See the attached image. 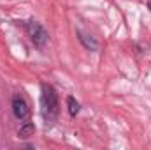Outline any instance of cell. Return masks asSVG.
Returning <instances> with one entry per match:
<instances>
[{
  "label": "cell",
  "instance_id": "7",
  "mask_svg": "<svg viewBox=\"0 0 151 150\" xmlns=\"http://www.w3.org/2000/svg\"><path fill=\"white\" fill-rule=\"evenodd\" d=\"M148 7H150V9H151V0H150V2H148Z\"/></svg>",
  "mask_w": 151,
  "mask_h": 150
},
{
  "label": "cell",
  "instance_id": "1",
  "mask_svg": "<svg viewBox=\"0 0 151 150\" xmlns=\"http://www.w3.org/2000/svg\"><path fill=\"white\" fill-rule=\"evenodd\" d=\"M40 103H42V111L46 120H55L58 115V94L51 85H42V95H40Z\"/></svg>",
  "mask_w": 151,
  "mask_h": 150
},
{
  "label": "cell",
  "instance_id": "2",
  "mask_svg": "<svg viewBox=\"0 0 151 150\" xmlns=\"http://www.w3.org/2000/svg\"><path fill=\"white\" fill-rule=\"evenodd\" d=\"M27 30H28V36H30V41L37 46V48H42L46 42H47V32L44 30V27L37 23V21H30L27 25Z\"/></svg>",
  "mask_w": 151,
  "mask_h": 150
},
{
  "label": "cell",
  "instance_id": "3",
  "mask_svg": "<svg viewBox=\"0 0 151 150\" xmlns=\"http://www.w3.org/2000/svg\"><path fill=\"white\" fill-rule=\"evenodd\" d=\"M28 111L30 110H28L27 101L21 95H14V99H12V113H14V117L19 118V120H23V118L28 117Z\"/></svg>",
  "mask_w": 151,
  "mask_h": 150
},
{
  "label": "cell",
  "instance_id": "5",
  "mask_svg": "<svg viewBox=\"0 0 151 150\" xmlns=\"http://www.w3.org/2000/svg\"><path fill=\"white\" fill-rule=\"evenodd\" d=\"M67 106H69V113H70L72 117H76V115L79 113V110H81L79 103L76 101L74 97H67Z\"/></svg>",
  "mask_w": 151,
  "mask_h": 150
},
{
  "label": "cell",
  "instance_id": "6",
  "mask_svg": "<svg viewBox=\"0 0 151 150\" xmlns=\"http://www.w3.org/2000/svg\"><path fill=\"white\" fill-rule=\"evenodd\" d=\"M79 39H81V42H83L88 50H97V48H99V44H97L93 39H91V37L88 39V36H84L83 32H79Z\"/></svg>",
  "mask_w": 151,
  "mask_h": 150
},
{
  "label": "cell",
  "instance_id": "4",
  "mask_svg": "<svg viewBox=\"0 0 151 150\" xmlns=\"http://www.w3.org/2000/svg\"><path fill=\"white\" fill-rule=\"evenodd\" d=\"M34 131H35V127H34V124H30V122H27V124H23V125L19 127V131H18V134H19V138H28V136H32V134H34Z\"/></svg>",
  "mask_w": 151,
  "mask_h": 150
}]
</instances>
